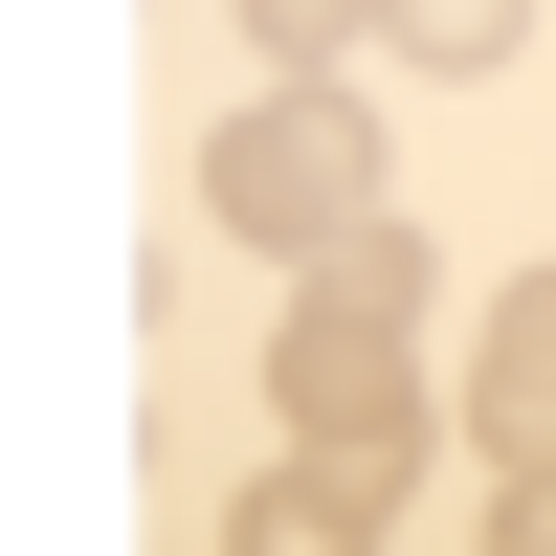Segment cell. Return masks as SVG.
<instances>
[{
  "mask_svg": "<svg viewBox=\"0 0 556 556\" xmlns=\"http://www.w3.org/2000/svg\"><path fill=\"white\" fill-rule=\"evenodd\" d=\"M267 401H290V468H356V490H424V445H445V401H424V312H356V290H290Z\"/></svg>",
  "mask_w": 556,
  "mask_h": 556,
  "instance_id": "cell-1",
  "label": "cell"
},
{
  "mask_svg": "<svg viewBox=\"0 0 556 556\" xmlns=\"http://www.w3.org/2000/svg\"><path fill=\"white\" fill-rule=\"evenodd\" d=\"M201 201H223V245L334 267L356 223H401V178H379V134H356V89H267V112L201 134Z\"/></svg>",
  "mask_w": 556,
  "mask_h": 556,
  "instance_id": "cell-2",
  "label": "cell"
},
{
  "mask_svg": "<svg viewBox=\"0 0 556 556\" xmlns=\"http://www.w3.org/2000/svg\"><path fill=\"white\" fill-rule=\"evenodd\" d=\"M468 445L513 490H556V267H513L490 290V356H468Z\"/></svg>",
  "mask_w": 556,
  "mask_h": 556,
  "instance_id": "cell-3",
  "label": "cell"
},
{
  "mask_svg": "<svg viewBox=\"0 0 556 556\" xmlns=\"http://www.w3.org/2000/svg\"><path fill=\"white\" fill-rule=\"evenodd\" d=\"M379 513L401 490H356V468H267L245 513H223V556H379Z\"/></svg>",
  "mask_w": 556,
  "mask_h": 556,
  "instance_id": "cell-4",
  "label": "cell"
},
{
  "mask_svg": "<svg viewBox=\"0 0 556 556\" xmlns=\"http://www.w3.org/2000/svg\"><path fill=\"white\" fill-rule=\"evenodd\" d=\"M513 45H534V0H401V67H445V89L513 67Z\"/></svg>",
  "mask_w": 556,
  "mask_h": 556,
  "instance_id": "cell-5",
  "label": "cell"
},
{
  "mask_svg": "<svg viewBox=\"0 0 556 556\" xmlns=\"http://www.w3.org/2000/svg\"><path fill=\"white\" fill-rule=\"evenodd\" d=\"M245 23H267V45H290V89H334V67H356V45H401V0H245Z\"/></svg>",
  "mask_w": 556,
  "mask_h": 556,
  "instance_id": "cell-6",
  "label": "cell"
},
{
  "mask_svg": "<svg viewBox=\"0 0 556 556\" xmlns=\"http://www.w3.org/2000/svg\"><path fill=\"white\" fill-rule=\"evenodd\" d=\"M312 290H356V312H424V223H356V245L312 267Z\"/></svg>",
  "mask_w": 556,
  "mask_h": 556,
  "instance_id": "cell-7",
  "label": "cell"
},
{
  "mask_svg": "<svg viewBox=\"0 0 556 556\" xmlns=\"http://www.w3.org/2000/svg\"><path fill=\"white\" fill-rule=\"evenodd\" d=\"M490 556H556V490H513V513H490Z\"/></svg>",
  "mask_w": 556,
  "mask_h": 556,
  "instance_id": "cell-8",
  "label": "cell"
}]
</instances>
